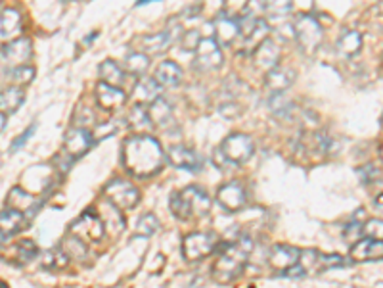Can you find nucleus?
Returning <instances> with one entry per match:
<instances>
[{
    "label": "nucleus",
    "instance_id": "1",
    "mask_svg": "<svg viewBox=\"0 0 383 288\" xmlns=\"http://www.w3.org/2000/svg\"><path fill=\"white\" fill-rule=\"evenodd\" d=\"M123 164L136 179H148L159 173L165 165V152L161 142L150 135H132L123 144Z\"/></svg>",
    "mask_w": 383,
    "mask_h": 288
},
{
    "label": "nucleus",
    "instance_id": "2",
    "mask_svg": "<svg viewBox=\"0 0 383 288\" xmlns=\"http://www.w3.org/2000/svg\"><path fill=\"white\" fill-rule=\"evenodd\" d=\"M253 252V241L249 236H240L234 242H226L219 248V256L213 265V279L217 282H232L244 271L245 264Z\"/></svg>",
    "mask_w": 383,
    "mask_h": 288
},
{
    "label": "nucleus",
    "instance_id": "3",
    "mask_svg": "<svg viewBox=\"0 0 383 288\" xmlns=\"http://www.w3.org/2000/svg\"><path fill=\"white\" fill-rule=\"evenodd\" d=\"M211 210V198L201 187H186L171 196V211L182 221L205 218Z\"/></svg>",
    "mask_w": 383,
    "mask_h": 288
},
{
    "label": "nucleus",
    "instance_id": "4",
    "mask_svg": "<svg viewBox=\"0 0 383 288\" xmlns=\"http://www.w3.org/2000/svg\"><path fill=\"white\" fill-rule=\"evenodd\" d=\"M293 33H295V40H297L299 47L305 54H314L322 45V39H324L322 25L311 14L297 16L295 25H293Z\"/></svg>",
    "mask_w": 383,
    "mask_h": 288
},
{
    "label": "nucleus",
    "instance_id": "5",
    "mask_svg": "<svg viewBox=\"0 0 383 288\" xmlns=\"http://www.w3.org/2000/svg\"><path fill=\"white\" fill-rule=\"evenodd\" d=\"M219 154H221L222 160H226L228 164H245V162L255 154V142H253V139L249 135H244V132H232V135H228L226 139L222 140Z\"/></svg>",
    "mask_w": 383,
    "mask_h": 288
},
{
    "label": "nucleus",
    "instance_id": "6",
    "mask_svg": "<svg viewBox=\"0 0 383 288\" xmlns=\"http://www.w3.org/2000/svg\"><path fill=\"white\" fill-rule=\"evenodd\" d=\"M104 198L107 202L114 204L115 208H119L121 211L132 210L136 208L138 202H140V192L138 188L127 179H111L104 188Z\"/></svg>",
    "mask_w": 383,
    "mask_h": 288
},
{
    "label": "nucleus",
    "instance_id": "7",
    "mask_svg": "<svg viewBox=\"0 0 383 288\" xmlns=\"http://www.w3.org/2000/svg\"><path fill=\"white\" fill-rule=\"evenodd\" d=\"M217 250V236L213 233H190L182 241V256L186 262H201Z\"/></svg>",
    "mask_w": 383,
    "mask_h": 288
},
{
    "label": "nucleus",
    "instance_id": "8",
    "mask_svg": "<svg viewBox=\"0 0 383 288\" xmlns=\"http://www.w3.org/2000/svg\"><path fill=\"white\" fill-rule=\"evenodd\" d=\"M69 233L79 236L81 241L92 242L96 244L104 238V233H106V225L100 218V213H94V211H86L81 218L77 219L73 225L69 227Z\"/></svg>",
    "mask_w": 383,
    "mask_h": 288
},
{
    "label": "nucleus",
    "instance_id": "9",
    "mask_svg": "<svg viewBox=\"0 0 383 288\" xmlns=\"http://www.w3.org/2000/svg\"><path fill=\"white\" fill-rule=\"evenodd\" d=\"M31 58H33V45L25 37H17L0 48V63L6 66L8 70L17 66H27Z\"/></svg>",
    "mask_w": 383,
    "mask_h": 288
},
{
    "label": "nucleus",
    "instance_id": "10",
    "mask_svg": "<svg viewBox=\"0 0 383 288\" xmlns=\"http://www.w3.org/2000/svg\"><path fill=\"white\" fill-rule=\"evenodd\" d=\"M194 54V66L201 71L219 70L224 62L221 45L214 39H199Z\"/></svg>",
    "mask_w": 383,
    "mask_h": 288
},
{
    "label": "nucleus",
    "instance_id": "11",
    "mask_svg": "<svg viewBox=\"0 0 383 288\" xmlns=\"http://www.w3.org/2000/svg\"><path fill=\"white\" fill-rule=\"evenodd\" d=\"M146 108H148V116L152 119L153 129H161V131L171 132V129L176 127L173 106H171L163 96H157L155 100H152L150 104H146Z\"/></svg>",
    "mask_w": 383,
    "mask_h": 288
},
{
    "label": "nucleus",
    "instance_id": "12",
    "mask_svg": "<svg viewBox=\"0 0 383 288\" xmlns=\"http://www.w3.org/2000/svg\"><path fill=\"white\" fill-rule=\"evenodd\" d=\"M92 132L86 129V127H73L65 132V139H63V149H65V154L71 156L73 160L81 158L83 154L88 152V149L92 146Z\"/></svg>",
    "mask_w": 383,
    "mask_h": 288
},
{
    "label": "nucleus",
    "instance_id": "13",
    "mask_svg": "<svg viewBox=\"0 0 383 288\" xmlns=\"http://www.w3.org/2000/svg\"><path fill=\"white\" fill-rule=\"evenodd\" d=\"M217 200H219V204L224 210L234 213V211L244 210L245 202H247V195H245V188L240 183L232 181V183H226V185L219 187Z\"/></svg>",
    "mask_w": 383,
    "mask_h": 288
},
{
    "label": "nucleus",
    "instance_id": "14",
    "mask_svg": "<svg viewBox=\"0 0 383 288\" xmlns=\"http://www.w3.org/2000/svg\"><path fill=\"white\" fill-rule=\"evenodd\" d=\"M253 63L260 71H268L280 62V45L272 39H265L259 47L253 50Z\"/></svg>",
    "mask_w": 383,
    "mask_h": 288
},
{
    "label": "nucleus",
    "instance_id": "15",
    "mask_svg": "<svg viewBox=\"0 0 383 288\" xmlns=\"http://www.w3.org/2000/svg\"><path fill=\"white\" fill-rule=\"evenodd\" d=\"M96 100H98L100 108L111 112V109H119L121 106H125V102H127V93L123 91L121 86H111L102 81V83L96 86Z\"/></svg>",
    "mask_w": 383,
    "mask_h": 288
},
{
    "label": "nucleus",
    "instance_id": "16",
    "mask_svg": "<svg viewBox=\"0 0 383 288\" xmlns=\"http://www.w3.org/2000/svg\"><path fill=\"white\" fill-rule=\"evenodd\" d=\"M299 252L295 246L290 244H276L274 248L268 254V265L276 271H286L288 267L295 265L299 262Z\"/></svg>",
    "mask_w": 383,
    "mask_h": 288
},
{
    "label": "nucleus",
    "instance_id": "17",
    "mask_svg": "<svg viewBox=\"0 0 383 288\" xmlns=\"http://www.w3.org/2000/svg\"><path fill=\"white\" fill-rule=\"evenodd\" d=\"M268 35H270V25H268L263 17H259L249 31H245L244 35H240V39H237L242 43L240 52H244V54H253V50L259 47L263 40L268 39Z\"/></svg>",
    "mask_w": 383,
    "mask_h": 288
},
{
    "label": "nucleus",
    "instance_id": "18",
    "mask_svg": "<svg viewBox=\"0 0 383 288\" xmlns=\"http://www.w3.org/2000/svg\"><path fill=\"white\" fill-rule=\"evenodd\" d=\"M22 14L14 8H6L0 12V43H10L19 37L23 29Z\"/></svg>",
    "mask_w": 383,
    "mask_h": 288
},
{
    "label": "nucleus",
    "instance_id": "19",
    "mask_svg": "<svg viewBox=\"0 0 383 288\" xmlns=\"http://www.w3.org/2000/svg\"><path fill=\"white\" fill-rule=\"evenodd\" d=\"M214 40L219 45H232L240 39V24H237V17L228 16V14H222L217 22H214Z\"/></svg>",
    "mask_w": 383,
    "mask_h": 288
},
{
    "label": "nucleus",
    "instance_id": "20",
    "mask_svg": "<svg viewBox=\"0 0 383 288\" xmlns=\"http://www.w3.org/2000/svg\"><path fill=\"white\" fill-rule=\"evenodd\" d=\"M352 262H374V259H383V241L377 238H364L352 244L351 248Z\"/></svg>",
    "mask_w": 383,
    "mask_h": 288
},
{
    "label": "nucleus",
    "instance_id": "21",
    "mask_svg": "<svg viewBox=\"0 0 383 288\" xmlns=\"http://www.w3.org/2000/svg\"><path fill=\"white\" fill-rule=\"evenodd\" d=\"M173 33L163 31V33H153V35H146L138 40V48L140 52H144L148 56H157L167 52V48L173 45Z\"/></svg>",
    "mask_w": 383,
    "mask_h": 288
},
{
    "label": "nucleus",
    "instance_id": "22",
    "mask_svg": "<svg viewBox=\"0 0 383 288\" xmlns=\"http://www.w3.org/2000/svg\"><path fill=\"white\" fill-rule=\"evenodd\" d=\"M167 160L169 164L175 165L178 169H186V172H196V169H199V160L196 156V152L188 149V146H182V144L171 146Z\"/></svg>",
    "mask_w": 383,
    "mask_h": 288
},
{
    "label": "nucleus",
    "instance_id": "23",
    "mask_svg": "<svg viewBox=\"0 0 383 288\" xmlns=\"http://www.w3.org/2000/svg\"><path fill=\"white\" fill-rule=\"evenodd\" d=\"M295 77H297L295 70H291V68H278L276 66V68L267 71L265 83H267V86L272 93H283V91H288L293 85Z\"/></svg>",
    "mask_w": 383,
    "mask_h": 288
},
{
    "label": "nucleus",
    "instance_id": "24",
    "mask_svg": "<svg viewBox=\"0 0 383 288\" xmlns=\"http://www.w3.org/2000/svg\"><path fill=\"white\" fill-rule=\"evenodd\" d=\"M25 227V215L23 211L14 210L8 206L6 210L0 211V236H12V234L19 233Z\"/></svg>",
    "mask_w": 383,
    "mask_h": 288
},
{
    "label": "nucleus",
    "instance_id": "25",
    "mask_svg": "<svg viewBox=\"0 0 383 288\" xmlns=\"http://www.w3.org/2000/svg\"><path fill=\"white\" fill-rule=\"evenodd\" d=\"M153 77L157 79V83L161 86H169V89H173V86H178L182 83V70H180V66L175 62H171V60H165V62H161L157 68H155V75Z\"/></svg>",
    "mask_w": 383,
    "mask_h": 288
},
{
    "label": "nucleus",
    "instance_id": "26",
    "mask_svg": "<svg viewBox=\"0 0 383 288\" xmlns=\"http://www.w3.org/2000/svg\"><path fill=\"white\" fill-rule=\"evenodd\" d=\"M127 125L130 127V131L138 132V135H144L146 131H152L153 125L150 116H148L146 104H138V102H134V106L130 108L129 116H127Z\"/></svg>",
    "mask_w": 383,
    "mask_h": 288
},
{
    "label": "nucleus",
    "instance_id": "27",
    "mask_svg": "<svg viewBox=\"0 0 383 288\" xmlns=\"http://www.w3.org/2000/svg\"><path fill=\"white\" fill-rule=\"evenodd\" d=\"M161 91H163V86L157 83L155 77H140L136 81V85H134V98H136L138 104H150L157 96H161Z\"/></svg>",
    "mask_w": 383,
    "mask_h": 288
},
{
    "label": "nucleus",
    "instance_id": "28",
    "mask_svg": "<svg viewBox=\"0 0 383 288\" xmlns=\"http://www.w3.org/2000/svg\"><path fill=\"white\" fill-rule=\"evenodd\" d=\"M362 50V35L354 29L345 31L337 40V54L341 58H352Z\"/></svg>",
    "mask_w": 383,
    "mask_h": 288
},
{
    "label": "nucleus",
    "instance_id": "29",
    "mask_svg": "<svg viewBox=\"0 0 383 288\" xmlns=\"http://www.w3.org/2000/svg\"><path fill=\"white\" fill-rule=\"evenodd\" d=\"M98 73L100 79H102L104 83H107V85L111 86H121V89L123 85H125V81H127V75H129V73L125 70H121L114 60H106V62L100 63Z\"/></svg>",
    "mask_w": 383,
    "mask_h": 288
},
{
    "label": "nucleus",
    "instance_id": "30",
    "mask_svg": "<svg viewBox=\"0 0 383 288\" xmlns=\"http://www.w3.org/2000/svg\"><path fill=\"white\" fill-rule=\"evenodd\" d=\"M23 94L22 86H6V89H0V112L4 114H12L23 104Z\"/></svg>",
    "mask_w": 383,
    "mask_h": 288
},
{
    "label": "nucleus",
    "instance_id": "31",
    "mask_svg": "<svg viewBox=\"0 0 383 288\" xmlns=\"http://www.w3.org/2000/svg\"><path fill=\"white\" fill-rule=\"evenodd\" d=\"M150 66V56L144 54V52H130L125 58V71L129 75H134V77H142Z\"/></svg>",
    "mask_w": 383,
    "mask_h": 288
},
{
    "label": "nucleus",
    "instance_id": "32",
    "mask_svg": "<svg viewBox=\"0 0 383 288\" xmlns=\"http://www.w3.org/2000/svg\"><path fill=\"white\" fill-rule=\"evenodd\" d=\"M69 259L71 257L63 252V248H52V250H46L45 254L40 256V265L45 267V269H63V267H68Z\"/></svg>",
    "mask_w": 383,
    "mask_h": 288
},
{
    "label": "nucleus",
    "instance_id": "33",
    "mask_svg": "<svg viewBox=\"0 0 383 288\" xmlns=\"http://www.w3.org/2000/svg\"><path fill=\"white\" fill-rule=\"evenodd\" d=\"M6 204L10 208H14V210L25 211L29 210L31 206L35 204V196L29 195V192H25L22 187H14L10 190V195H8Z\"/></svg>",
    "mask_w": 383,
    "mask_h": 288
},
{
    "label": "nucleus",
    "instance_id": "34",
    "mask_svg": "<svg viewBox=\"0 0 383 288\" xmlns=\"http://www.w3.org/2000/svg\"><path fill=\"white\" fill-rule=\"evenodd\" d=\"M63 252L68 254L69 257H75V259H81L83 262L84 257L88 256V250H86V242L81 241L79 236H75V234L69 233V238H65L63 241Z\"/></svg>",
    "mask_w": 383,
    "mask_h": 288
},
{
    "label": "nucleus",
    "instance_id": "35",
    "mask_svg": "<svg viewBox=\"0 0 383 288\" xmlns=\"http://www.w3.org/2000/svg\"><path fill=\"white\" fill-rule=\"evenodd\" d=\"M6 77L17 86L27 85L35 77V70L31 66H17V68H10L6 73Z\"/></svg>",
    "mask_w": 383,
    "mask_h": 288
},
{
    "label": "nucleus",
    "instance_id": "36",
    "mask_svg": "<svg viewBox=\"0 0 383 288\" xmlns=\"http://www.w3.org/2000/svg\"><path fill=\"white\" fill-rule=\"evenodd\" d=\"M268 106L272 109V114L278 117H290L291 109H293V104L288 98H283V93H272Z\"/></svg>",
    "mask_w": 383,
    "mask_h": 288
},
{
    "label": "nucleus",
    "instance_id": "37",
    "mask_svg": "<svg viewBox=\"0 0 383 288\" xmlns=\"http://www.w3.org/2000/svg\"><path fill=\"white\" fill-rule=\"evenodd\" d=\"M293 0H263V8L270 16H283L290 14Z\"/></svg>",
    "mask_w": 383,
    "mask_h": 288
},
{
    "label": "nucleus",
    "instance_id": "38",
    "mask_svg": "<svg viewBox=\"0 0 383 288\" xmlns=\"http://www.w3.org/2000/svg\"><path fill=\"white\" fill-rule=\"evenodd\" d=\"M159 229V219L155 218L153 213H146L142 218L138 219L136 223V233L138 234H144V236H150L155 231Z\"/></svg>",
    "mask_w": 383,
    "mask_h": 288
},
{
    "label": "nucleus",
    "instance_id": "39",
    "mask_svg": "<svg viewBox=\"0 0 383 288\" xmlns=\"http://www.w3.org/2000/svg\"><path fill=\"white\" fill-rule=\"evenodd\" d=\"M37 256L38 248L33 241H22L17 244V257H19V264H29L31 259H35Z\"/></svg>",
    "mask_w": 383,
    "mask_h": 288
},
{
    "label": "nucleus",
    "instance_id": "40",
    "mask_svg": "<svg viewBox=\"0 0 383 288\" xmlns=\"http://www.w3.org/2000/svg\"><path fill=\"white\" fill-rule=\"evenodd\" d=\"M362 234L368 238L383 241V219H368L366 223H362Z\"/></svg>",
    "mask_w": 383,
    "mask_h": 288
},
{
    "label": "nucleus",
    "instance_id": "41",
    "mask_svg": "<svg viewBox=\"0 0 383 288\" xmlns=\"http://www.w3.org/2000/svg\"><path fill=\"white\" fill-rule=\"evenodd\" d=\"M224 2V14H228V16L236 17L237 14H244L245 10L249 8V4H251V0H222Z\"/></svg>",
    "mask_w": 383,
    "mask_h": 288
},
{
    "label": "nucleus",
    "instance_id": "42",
    "mask_svg": "<svg viewBox=\"0 0 383 288\" xmlns=\"http://www.w3.org/2000/svg\"><path fill=\"white\" fill-rule=\"evenodd\" d=\"M322 267H339V265H347L349 259H343L339 254H329V256H322L320 254Z\"/></svg>",
    "mask_w": 383,
    "mask_h": 288
},
{
    "label": "nucleus",
    "instance_id": "43",
    "mask_svg": "<svg viewBox=\"0 0 383 288\" xmlns=\"http://www.w3.org/2000/svg\"><path fill=\"white\" fill-rule=\"evenodd\" d=\"M119 125H123V121H115V119H111V121H107V123L104 125H98V129H96V131H102L100 139H104V137H111L114 132H117Z\"/></svg>",
    "mask_w": 383,
    "mask_h": 288
},
{
    "label": "nucleus",
    "instance_id": "44",
    "mask_svg": "<svg viewBox=\"0 0 383 288\" xmlns=\"http://www.w3.org/2000/svg\"><path fill=\"white\" fill-rule=\"evenodd\" d=\"M198 43H199L198 31H188L182 35V47L186 48V50H196Z\"/></svg>",
    "mask_w": 383,
    "mask_h": 288
},
{
    "label": "nucleus",
    "instance_id": "45",
    "mask_svg": "<svg viewBox=\"0 0 383 288\" xmlns=\"http://www.w3.org/2000/svg\"><path fill=\"white\" fill-rule=\"evenodd\" d=\"M360 234H362V223H360V225H359V223H351V225L347 227V229L343 231V236L349 242L359 241Z\"/></svg>",
    "mask_w": 383,
    "mask_h": 288
},
{
    "label": "nucleus",
    "instance_id": "46",
    "mask_svg": "<svg viewBox=\"0 0 383 288\" xmlns=\"http://www.w3.org/2000/svg\"><path fill=\"white\" fill-rule=\"evenodd\" d=\"M33 131H35V125H31L29 129H27V131L23 132L22 137H17V139L14 140V142H12V150H19L23 146V144H25V142H27V140L31 139V137H33Z\"/></svg>",
    "mask_w": 383,
    "mask_h": 288
},
{
    "label": "nucleus",
    "instance_id": "47",
    "mask_svg": "<svg viewBox=\"0 0 383 288\" xmlns=\"http://www.w3.org/2000/svg\"><path fill=\"white\" fill-rule=\"evenodd\" d=\"M374 206H375V210H380V211H382V213H383V192H382V195L375 196Z\"/></svg>",
    "mask_w": 383,
    "mask_h": 288
},
{
    "label": "nucleus",
    "instance_id": "48",
    "mask_svg": "<svg viewBox=\"0 0 383 288\" xmlns=\"http://www.w3.org/2000/svg\"><path fill=\"white\" fill-rule=\"evenodd\" d=\"M4 125H6V114H4V112H0V131L4 129Z\"/></svg>",
    "mask_w": 383,
    "mask_h": 288
},
{
    "label": "nucleus",
    "instance_id": "49",
    "mask_svg": "<svg viewBox=\"0 0 383 288\" xmlns=\"http://www.w3.org/2000/svg\"><path fill=\"white\" fill-rule=\"evenodd\" d=\"M148 2H153V0H138V4H148Z\"/></svg>",
    "mask_w": 383,
    "mask_h": 288
},
{
    "label": "nucleus",
    "instance_id": "50",
    "mask_svg": "<svg viewBox=\"0 0 383 288\" xmlns=\"http://www.w3.org/2000/svg\"><path fill=\"white\" fill-rule=\"evenodd\" d=\"M382 68H383V56H382Z\"/></svg>",
    "mask_w": 383,
    "mask_h": 288
},
{
    "label": "nucleus",
    "instance_id": "51",
    "mask_svg": "<svg viewBox=\"0 0 383 288\" xmlns=\"http://www.w3.org/2000/svg\"><path fill=\"white\" fill-rule=\"evenodd\" d=\"M382 158H383V149H382Z\"/></svg>",
    "mask_w": 383,
    "mask_h": 288
}]
</instances>
